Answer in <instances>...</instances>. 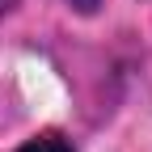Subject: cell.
<instances>
[{
  "mask_svg": "<svg viewBox=\"0 0 152 152\" xmlns=\"http://www.w3.org/2000/svg\"><path fill=\"white\" fill-rule=\"evenodd\" d=\"M17 152H76V148L59 135V131H42V135H34L30 144H21Z\"/></svg>",
  "mask_w": 152,
  "mask_h": 152,
  "instance_id": "6da1fadb",
  "label": "cell"
},
{
  "mask_svg": "<svg viewBox=\"0 0 152 152\" xmlns=\"http://www.w3.org/2000/svg\"><path fill=\"white\" fill-rule=\"evenodd\" d=\"M13 4H17V0H0V13H4V9H13Z\"/></svg>",
  "mask_w": 152,
  "mask_h": 152,
  "instance_id": "7a4b0ae2",
  "label": "cell"
}]
</instances>
